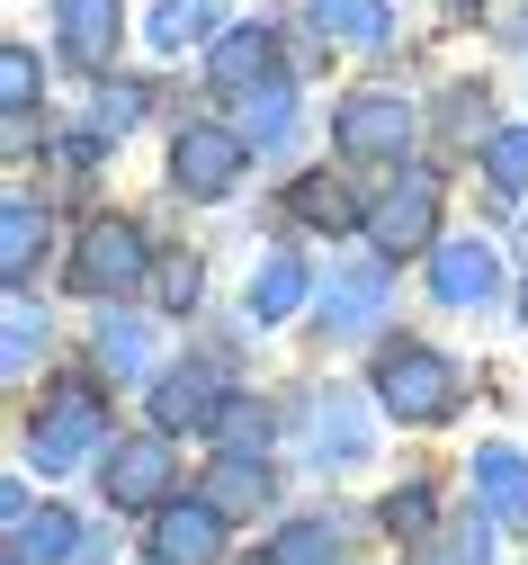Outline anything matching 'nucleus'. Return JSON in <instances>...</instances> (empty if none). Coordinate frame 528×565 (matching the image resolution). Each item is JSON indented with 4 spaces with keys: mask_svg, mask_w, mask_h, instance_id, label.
I'll use <instances>...</instances> for the list:
<instances>
[{
    "mask_svg": "<svg viewBox=\"0 0 528 565\" xmlns=\"http://www.w3.org/2000/svg\"><path fill=\"white\" fill-rule=\"evenodd\" d=\"M457 395H466L457 360H448V350H430V341H395L386 360H376V404H386L395 422H412V431L448 422V413H457Z\"/></svg>",
    "mask_w": 528,
    "mask_h": 565,
    "instance_id": "f257e3e1",
    "label": "nucleus"
},
{
    "mask_svg": "<svg viewBox=\"0 0 528 565\" xmlns=\"http://www.w3.org/2000/svg\"><path fill=\"white\" fill-rule=\"evenodd\" d=\"M99 431H108V404H99V386H82V377H63L36 413H28V458L45 467V476H63V467H82L90 449H99Z\"/></svg>",
    "mask_w": 528,
    "mask_h": 565,
    "instance_id": "f03ea898",
    "label": "nucleus"
},
{
    "mask_svg": "<svg viewBox=\"0 0 528 565\" xmlns=\"http://www.w3.org/2000/svg\"><path fill=\"white\" fill-rule=\"evenodd\" d=\"M143 269H153V252H143V234L126 225V216H90V234H82V252H72V288L82 297H126V288H143Z\"/></svg>",
    "mask_w": 528,
    "mask_h": 565,
    "instance_id": "7ed1b4c3",
    "label": "nucleus"
},
{
    "mask_svg": "<svg viewBox=\"0 0 528 565\" xmlns=\"http://www.w3.org/2000/svg\"><path fill=\"white\" fill-rule=\"evenodd\" d=\"M430 234H439V171H403L386 198L367 206V243L386 252V260L430 252Z\"/></svg>",
    "mask_w": 528,
    "mask_h": 565,
    "instance_id": "20e7f679",
    "label": "nucleus"
},
{
    "mask_svg": "<svg viewBox=\"0 0 528 565\" xmlns=\"http://www.w3.org/2000/svg\"><path fill=\"white\" fill-rule=\"evenodd\" d=\"M180 493V458H171V431H134L108 449V503L117 512H162Z\"/></svg>",
    "mask_w": 528,
    "mask_h": 565,
    "instance_id": "39448f33",
    "label": "nucleus"
},
{
    "mask_svg": "<svg viewBox=\"0 0 528 565\" xmlns=\"http://www.w3.org/2000/svg\"><path fill=\"white\" fill-rule=\"evenodd\" d=\"M332 135H341L349 153H367V162H395V153H412L421 117H412V99H403V90H349V99H341V117H332Z\"/></svg>",
    "mask_w": 528,
    "mask_h": 565,
    "instance_id": "423d86ee",
    "label": "nucleus"
},
{
    "mask_svg": "<svg viewBox=\"0 0 528 565\" xmlns=\"http://www.w3.org/2000/svg\"><path fill=\"white\" fill-rule=\"evenodd\" d=\"M251 145H243V126H180V145H171V189L180 198H224L243 180Z\"/></svg>",
    "mask_w": 528,
    "mask_h": 565,
    "instance_id": "0eeeda50",
    "label": "nucleus"
},
{
    "mask_svg": "<svg viewBox=\"0 0 528 565\" xmlns=\"http://www.w3.org/2000/svg\"><path fill=\"white\" fill-rule=\"evenodd\" d=\"M215 556H224V512L206 503V493L197 503L171 493V503L153 512V565H215Z\"/></svg>",
    "mask_w": 528,
    "mask_h": 565,
    "instance_id": "6e6552de",
    "label": "nucleus"
},
{
    "mask_svg": "<svg viewBox=\"0 0 528 565\" xmlns=\"http://www.w3.org/2000/svg\"><path fill=\"white\" fill-rule=\"evenodd\" d=\"M224 404H234V395H224L215 360H180L171 377H153V422H162V431H206Z\"/></svg>",
    "mask_w": 528,
    "mask_h": 565,
    "instance_id": "1a4fd4ad",
    "label": "nucleus"
},
{
    "mask_svg": "<svg viewBox=\"0 0 528 565\" xmlns=\"http://www.w3.org/2000/svg\"><path fill=\"white\" fill-rule=\"evenodd\" d=\"M117 0H54V45H63V63L72 73H108L117 63Z\"/></svg>",
    "mask_w": 528,
    "mask_h": 565,
    "instance_id": "9d476101",
    "label": "nucleus"
},
{
    "mask_svg": "<svg viewBox=\"0 0 528 565\" xmlns=\"http://www.w3.org/2000/svg\"><path fill=\"white\" fill-rule=\"evenodd\" d=\"M493 288H502L493 243L457 234V243H439V252H430V297H439V306H493Z\"/></svg>",
    "mask_w": 528,
    "mask_h": 565,
    "instance_id": "9b49d317",
    "label": "nucleus"
},
{
    "mask_svg": "<svg viewBox=\"0 0 528 565\" xmlns=\"http://www.w3.org/2000/svg\"><path fill=\"white\" fill-rule=\"evenodd\" d=\"M206 82L215 90H251V82H278V36L269 28H234L206 45Z\"/></svg>",
    "mask_w": 528,
    "mask_h": 565,
    "instance_id": "f8f14e48",
    "label": "nucleus"
},
{
    "mask_svg": "<svg viewBox=\"0 0 528 565\" xmlns=\"http://www.w3.org/2000/svg\"><path fill=\"white\" fill-rule=\"evenodd\" d=\"M475 493H484V521L502 530H528V458L519 449H475Z\"/></svg>",
    "mask_w": 528,
    "mask_h": 565,
    "instance_id": "ddd939ff",
    "label": "nucleus"
},
{
    "mask_svg": "<svg viewBox=\"0 0 528 565\" xmlns=\"http://www.w3.org/2000/svg\"><path fill=\"white\" fill-rule=\"evenodd\" d=\"M305 288H314V278H305V260H295V252H260L251 288H243V315H251V323H287L295 306H305Z\"/></svg>",
    "mask_w": 528,
    "mask_h": 565,
    "instance_id": "4468645a",
    "label": "nucleus"
},
{
    "mask_svg": "<svg viewBox=\"0 0 528 565\" xmlns=\"http://www.w3.org/2000/svg\"><path fill=\"white\" fill-rule=\"evenodd\" d=\"M386 269H349V278H332V288H323V332L332 341H358L376 315H386Z\"/></svg>",
    "mask_w": 528,
    "mask_h": 565,
    "instance_id": "2eb2a0df",
    "label": "nucleus"
},
{
    "mask_svg": "<svg viewBox=\"0 0 528 565\" xmlns=\"http://www.w3.org/2000/svg\"><path fill=\"white\" fill-rule=\"evenodd\" d=\"M206 503H215L224 521H251L260 503H278V484H269V467H260V458L224 449V458H215V476H206Z\"/></svg>",
    "mask_w": 528,
    "mask_h": 565,
    "instance_id": "dca6fc26",
    "label": "nucleus"
},
{
    "mask_svg": "<svg viewBox=\"0 0 528 565\" xmlns=\"http://www.w3.org/2000/svg\"><path fill=\"white\" fill-rule=\"evenodd\" d=\"M234 126H243V145H287V126H295V82L278 73V82H251V90H234Z\"/></svg>",
    "mask_w": 528,
    "mask_h": 565,
    "instance_id": "f3484780",
    "label": "nucleus"
},
{
    "mask_svg": "<svg viewBox=\"0 0 528 565\" xmlns=\"http://www.w3.org/2000/svg\"><path fill=\"white\" fill-rule=\"evenodd\" d=\"M36 260H45V206L10 198V206H0V269H10V288H28Z\"/></svg>",
    "mask_w": 528,
    "mask_h": 565,
    "instance_id": "a211bd4d",
    "label": "nucleus"
},
{
    "mask_svg": "<svg viewBox=\"0 0 528 565\" xmlns=\"http://www.w3.org/2000/svg\"><path fill=\"white\" fill-rule=\"evenodd\" d=\"M314 10V28L332 36V45H386L395 36V10L386 0H305Z\"/></svg>",
    "mask_w": 528,
    "mask_h": 565,
    "instance_id": "6ab92c4d",
    "label": "nucleus"
},
{
    "mask_svg": "<svg viewBox=\"0 0 528 565\" xmlns=\"http://www.w3.org/2000/svg\"><path fill=\"white\" fill-rule=\"evenodd\" d=\"M99 369L117 386H134L143 369H153V323L143 315H99Z\"/></svg>",
    "mask_w": 528,
    "mask_h": 565,
    "instance_id": "aec40b11",
    "label": "nucleus"
},
{
    "mask_svg": "<svg viewBox=\"0 0 528 565\" xmlns=\"http://www.w3.org/2000/svg\"><path fill=\"white\" fill-rule=\"evenodd\" d=\"M45 341H54L45 306H36L28 288H10V323H0V369H10V377H28V369L45 360Z\"/></svg>",
    "mask_w": 528,
    "mask_h": 565,
    "instance_id": "412c9836",
    "label": "nucleus"
},
{
    "mask_svg": "<svg viewBox=\"0 0 528 565\" xmlns=\"http://www.w3.org/2000/svg\"><path fill=\"white\" fill-rule=\"evenodd\" d=\"M72 539H82V530H72V512H28L19 530H10V565H63L72 556Z\"/></svg>",
    "mask_w": 528,
    "mask_h": 565,
    "instance_id": "4be33fe9",
    "label": "nucleus"
},
{
    "mask_svg": "<svg viewBox=\"0 0 528 565\" xmlns=\"http://www.w3.org/2000/svg\"><path fill=\"white\" fill-rule=\"evenodd\" d=\"M295 216H305L314 234H349V225H358V198H349L341 180L314 171V180H295Z\"/></svg>",
    "mask_w": 528,
    "mask_h": 565,
    "instance_id": "5701e85b",
    "label": "nucleus"
},
{
    "mask_svg": "<svg viewBox=\"0 0 528 565\" xmlns=\"http://www.w3.org/2000/svg\"><path fill=\"white\" fill-rule=\"evenodd\" d=\"M224 19V0H162V10H153V28H143V36H153L162 54H180V45H197L206 28Z\"/></svg>",
    "mask_w": 528,
    "mask_h": 565,
    "instance_id": "b1692460",
    "label": "nucleus"
},
{
    "mask_svg": "<svg viewBox=\"0 0 528 565\" xmlns=\"http://www.w3.org/2000/svg\"><path fill=\"white\" fill-rule=\"evenodd\" d=\"M314 458H323V467H358V458H367V431H358V404H349V395L323 404V440H314Z\"/></svg>",
    "mask_w": 528,
    "mask_h": 565,
    "instance_id": "393cba45",
    "label": "nucleus"
},
{
    "mask_svg": "<svg viewBox=\"0 0 528 565\" xmlns=\"http://www.w3.org/2000/svg\"><path fill=\"white\" fill-rule=\"evenodd\" d=\"M269 565H332V521H287L269 539Z\"/></svg>",
    "mask_w": 528,
    "mask_h": 565,
    "instance_id": "a878e982",
    "label": "nucleus"
},
{
    "mask_svg": "<svg viewBox=\"0 0 528 565\" xmlns=\"http://www.w3.org/2000/svg\"><path fill=\"white\" fill-rule=\"evenodd\" d=\"M215 440L243 449V458H260V449H269V404H224V413H215Z\"/></svg>",
    "mask_w": 528,
    "mask_h": 565,
    "instance_id": "bb28decb",
    "label": "nucleus"
},
{
    "mask_svg": "<svg viewBox=\"0 0 528 565\" xmlns=\"http://www.w3.org/2000/svg\"><path fill=\"white\" fill-rule=\"evenodd\" d=\"M484 171L493 189H528V126H502L493 145H484Z\"/></svg>",
    "mask_w": 528,
    "mask_h": 565,
    "instance_id": "cd10ccee",
    "label": "nucleus"
},
{
    "mask_svg": "<svg viewBox=\"0 0 528 565\" xmlns=\"http://www.w3.org/2000/svg\"><path fill=\"white\" fill-rule=\"evenodd\" d=\"M386 530L395 539H430V484H403L395 503H386Z\"/></svg>",
    "mask_w": 528,
    "mask_h": 565,
    "instance_id": "c85d7f7f",
    "label": "nucleus"
},
{
    "mask_svg": "<svg viewBox=\"0 0 528 565\" xmlns=\"http://www.w3.org/2000/svg\"><path fill=\"white\" fill-rule=\"evenodd\" d=\"M0 90H10V108H28V99H36V54H28V45L0 54Z\"/></svg>",
    "mask_w": 528,
    "mask_h": 565,
    "instance_id": "c756f323",
    "label": "nucleus"
},
{
    "mask_svg": "<svg viewBox=\"0 0 528 565\" xmlns=\"http://www.w3.org/2000/svg\"><path fill=\"white\" fill-rule=\"evenodd\" d=\"M134 117H143V90H134V82H126V90H99V135H126Z\"/></svg>",
    "mask_w": 528,
    "mask_h": 565,
    "instance_id": "7c9ffc66",
    "label": "nucleus"
},
{
    "mask_svg": "<svg viewBox=\"0 0 528 565\" xmlns=\"http://www.w3.org/2000/svg\"><path fill=\"white\" fill-rule=\"evenodd\" d=\"M197 278H206L197 260H171V269H162V297H171V306H197Z\"/></svg>",
    "mask_w": 528,
    "mask_h": 565,
    "instance_id": "2f4dec72",
    "label": "nucleus"
},
{
    "mask_svg": "<svg viewBox=\"0 0 528 565\" xmlns=\"http://www.w3.org/2000/svg\"><path fill=\"white\" fill-rule=\"evenodd\" d=\"M519 323H528V288H519Z\"/></svg>",
    "mask_w": 528,
    "mask_h": 565,
    "instance_id": "473e14b6",
    "label": "nucleus"
}]
</instances>
